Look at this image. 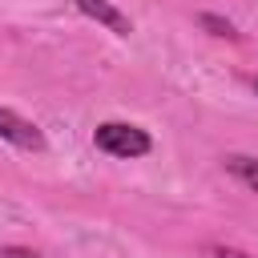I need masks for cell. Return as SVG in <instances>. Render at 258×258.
Instances as JSON below:
<instances>
[{
  "label": "cell",
  "instance_id": "7",
  "mask_svg": "<svg viewBox=\"0 0 258 258\" xmlns=\"http://www.w3.org/2000/svg\"><path fill=\"white\" fill-rule=\"evenodd\" d=\"M210 258H250V254H242L234 246H210Z\"/></svg>",
  "mask_w": 258,
  "mask_h": 258
},
{
  "label": "cell",
  "instance_id": "4",
  "mask_svg": "<svg viewBox=\"0 0 258 258\" xmlns=\"http://www.w3.org/2000/svg\"><path fill=\"white\" fill-rule=\"evenodd\" d=\"M226 169H230L242 185H250V189L258 194V157H250V153H230V157H226Z\"/></svg>",
  "mask_w": 258,
  "mask_h": 258
},
{
  "label": "cell",
  "instance_id": "3",
  "mask_svg": "<svg viewBox=\"0 0 258 258\" xmlns=\"http://www.w3.org/2000/svg\"><path fill=\"white\" fill-rule=\"evenodd\" d=\"M77 8H81L89 20H97V24H105L109 32H117V36H129V32H133L129 16H125L121 8H113L109 0H77Z\"/></svg>",
  "mask_w": 258,
  "mask_h": 258
},
{
  "label": "cell",
  "instance_id": "1",
  "mask_svg": "<svg viewBox=\"0 0 258 258\" xmlns=\"http://www.w3.org/2000/svg\"><path fill=\"white\" fill-rule=\"evenodd\" d=\"M93 141H97L101 153H113V157H145L153 149L149 133L141 125H129V121H105V125H97Z\"/></svg>",
  "mask_w": 258,
  "mask_h": 258
},
{
  "label": "cell",
  "instance_id": "2",
  "mask_svg": "<svg viewBox=\"0 0 258 258\" xmlns=\"http://www.w3.org/2000/svg\"><path fill=\"white\" fill-rule=\"evenodd\" d=\"M0 137H4L8 145H16V149H28V153H40V149H44L40 125H32L28 117H20V113L8 109V105H0Z\"/></svg>",
  "mask_w": 258,
  "mask_h": 258
},
{
  "label": "cell",
  "instance_id": "6",
  "mask_svg": "<svg viewBox=\"0 0 258 258\" xmlns=\"http://www.w3.org/2000/svg\"><path fill=\"white\" fill-rule=\"evenodd\" d=\"M0 258H36V250H28V246H0Z\"/></svg>",
  "mask_w": 258,
  "mask_h": 258
},
{
  "label": "cell",
  "instance_id": "5",
  "mask_svg": "<svg viewBox=\"0 0 258 258\" xmlns=\"http://www.w3.org/2000/svg\"><path fill=\"white\" fill-rule=\"evenodd\" d=\"M198 24H202L210 36H226V40H238V36H242L230 20H222V16H214V12H202V16H198Z\"/></svg>",
  "mask_w": 258,
  "mask_h": 258
},
{
  "label": "cell",
  "instance_id": "8",
  "mask_svg": "<svg viewBox=\"0 0 258 258\" xmlns=\"http://www.w3.org/2000/svg\"><path fill=\"white\" fill-rule=\"evenodd\" d=\"M250 85H254V93H258V77H254V81H250Z\"/></svg>",
  "mask_w": 258,
  "mask_h": 258
}]
</instances>
